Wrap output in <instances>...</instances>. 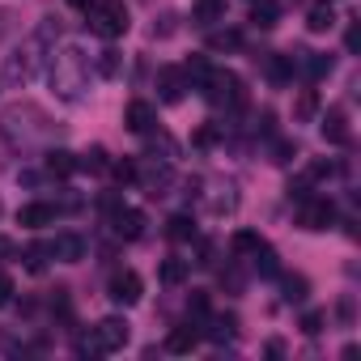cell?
Returning <instances> with one entry per match:
<instances>
[{"label": "cell", "mask_w": 361, "mask_h": 361, "mask_svg": "<svg viewBox=\"0 0 361 361\" xmlns=\"http://www.w3.org/2000/svg\"><path fill=\"white\" fill-rule=\"evenodd\" d=\"M106 166H111V161H106V149H98V145H94L90 153L77 157V170H90V174H102Z\"/></svg>", "instance_id": "obj_31"}, {"label": "cell", "mask_w": 361, "mask_h": 361, "mask_svg": "<svg viewBox=\"0 0 361 361\" xmlns=\"http://www.w3.org/2000/svg\"><path fill=\"white\" fill-rule=\"evenodd\" d=\"M251 264H255V272H259V276H276V272H281V264H276V251H272L268 243H264V247L251 255Z\"/></svg>", "instance_id": "obj_29"}, {"label": "cell", "mask_w": 361, "mask_h": 361, "mask_svg": "<svg viewBox=\"0 0 361 361\" xmlns=\"http://www.w3.org/2000/svg\"><path fill=\"white\" fill-rule=\"evenodd\" d=\"M204 98L213 102V106H226V111H234V106H243L247 102V90H243V77L238 73H230V68H209V77H204Z\"/></svg>", "instance_id": "obj_5"}, {"label": "cell", "mask_w": 361, "mask_h": 361, "mask_svg": "<svg viewBox=\"0 0 361 361\" xmlns=\"http://www.w3.org/2000/svg\"><path fill=\"white\" fill-rule=\"evenodd\" d=\"M47 255H51L47 243H30V247L22 251V264H26L30 272H43V268H47Z\"/></svg>", "instance_id": "obj_28"}, {"label": "cell", "mask_w": 361, "mask_h": 361, "mask_svg": "<svg viewBox=\"0 0 361 361\" xmlns=\"http://www.w3.org/2000/svg\"><path fill=\"white\" fill-rule=\"evenodd\" d=\"M200 344V327L196 323H178V327H170V336H166V348L170 353H192Z\"/></svg>", "instance_id": "obj_17"}, {"label": "cell", "mask_w": 361, "mask_h": 361, "mask_svg": "<svg viewBox=\"0 0 361 361\" xmlns=\"http://www.w3.org/2000/svg\"><path fill=\"white\" fill-rule=\"evenodd\" d=\"M123 73V56L115 51V47H106V51H98V77H106V81H115Z\"/></svg>", "instance_id": "obj_25"}, {"label": "cell", "mask_w": 361, "mask_h": 361, "mask_svg": "<svg viewBox=\"0 0 361 361\" xmlns=\"http://www.w3.org/2000/svg\"><path fill=\"white\" fill-rule=\"evenodd\" d=\"M238 43H243L238 30H213V35H209V51H234Z\"/></svg>", "instance_id": "obj_33"}, {"label": "cell", "mask_w": 361, "mask_h": 361, "mask_svg": "<svg viewBox=\"0 0 361 361\" xmlns=\"http://www.w3.org/2000/svg\"><path fill=\"white\" fill-rule=\"evenodd\" d=\"M51 90H56L64 102L85 98V90H90V56H85L81 47L56 51V60H51Z\"/></svg>", "instance_id": "obj_1"}, {"label": "cell", "mask_w": 361, "mask_h": 361, "mask_svg": "<svg viewBox=\"0 0 361 361\" xmlns=\"http://www.w3.org/2000/svg\"><path fill=\"white\" fill-rule=\"evenodd\" d=\"M192 22H200V26L226 22V0H192Z\"/></svg>", "instance_id": "obj_19"}, {"label": "cell", "mask_w": 361, "mask_h": 361, "mask_svg": "<svg viewBox=\"0 0 361 361\" xmlns=\"http://www.w3.org/2000/svg\"><path fill=\"white\" fill-rule=\"evenodd\" d=\"M43 35H35V39H26L13 56H9V64H5V77L13 81V85H26L35 73H39V64H43Z\"/></svg>", "instance_id": "obj_6"}, {"label": "cell", "mask_w": 361, "mask_h": 361, "mask_svg": "<svg viewBox=\"0 0 361 361\" xmlns=\"http://www.w3.org/2000/svg\"><path fill=\"white\" fill-rule=\"evenodd\" d=\"M314 115H319V98H314V90H302L298 102H293V119L298 123H310Z\"/></svg>", "instance_id": "obj_27"}, {"label": "cell", "mask_w": 361, "mask_h": 361, "mask_svg": "<svg viewBox=\"0 0 361 361\" xmlns=\"http://www.w3.org/2000/svg\"><path fill=\"white\" fill-rule=\"evenodd\" d=\"M170 178H174V170H170V157H157V153H149V166H136V183L157 200V196H166V188H170Z\"/></svg>", "instance_id": "obj_7"}, {"label": "cell", "mask_w": 361, "mask_h": 361, "mask_svg": "<svg viewBox=\"0 0 361 361\" xmlns=\"http://www.w3.org/2000/svg\"><path fill=\"white\" fill-rule=\"evenodd\" d=\"M251 22L259 30H272L281 22V5H276V0H255V5H251Z\"/></svg>", "instance_id": "obj_22"}, {"label": "cell", "mask_w": 361, "mask_h": 361, "mask_svg": "<svg viewBox=\"0 0 361 361\" xmlns=\"http://www.w3.org/2000/svg\"><path fill=\"white\" fill-rule=\"evenodd\" d=\"M276 276H281V272H276ZM281 289H285V302H306V289H310V285H306V276H289V272H285V276H281Z\"/></svg>", "instance_id": "obj_32"}, {"label": "cell", "mask_w": 361, "mask_h": 361, "mask_svg": "<svg viewBox=\"0 0 361 361\" xmlns=\"http://www.w3.org/2000/svg\"><path fill=\"white\" fill-rule=\"evenodd\" d=\"M68 5H77V9H90V5H94V0H68Z\"/></svg>", "instance_id": "obj_41"}, {"label": "cell", "mask_w": 361, "mask_h": 361, "mask_svg": "<svg viewBox=\"0 0 361 361\" xmlns=\"http://www.w3.org/2000/svg\"><path fill=\"white\" fill-rule=\"evenodd\" d=\"M51 221H56V204H47V200H35V204L18 209V226H26V230H43Z\"/></svg>", "instance_id": "obj_13"}, {"label": "cell", "mask_w": 361, "mask_h": 361, "mask_svg": "<svg viewBox=\"0 0 361 361\" xmlns=\"http://www.w3.org/2000/svg\"><path fill=\"white\" fill-rule=\"evenodd\" d=\"M0 132H5L13 145H35V140H47L51 123L39 106H9L5 119H0Z\"/></svg>", "instance_id": "obj_2"}, {"label": "cell", "mask_w": 361, "mask_h": 361, "mask_svg": "<svg viewBox=\"0 0 361 361\" xmlns=\"http://www.w3.org/2000/svg\"><path fill=\"white\" fill-rule=\"evenodd\" d=\"M204 77H209V60H204V56H192V60L183 64V81H188V90H200Z\"/></svg>", "instance_id": "obj_26"}, {"label": "cell", "mask_w": 361, "mask_h": 361, "mask_svg": "<svg viewBox=\"0 0 361 361\" xmlns=\"http://www.w3.org/2000/svg\"><path fill=\"white\" fill-rule=\"evenodd\" d=\"M85 26L98 39H119L128 30V5L123 0H94V5L85 9Z\"/></svg>", "instance_id": "obj_4"}, {"label": "cell", "mask_w": 361, "mask_h": 361, "mask_svg": "<svg viewBox=\"0 0 361 361\" xmlns=\"http://www.w3.org/2000/svg\"><path fill=\"white\" fill-rule=\"evenodd\" d=\"M111 230H115L123 243H136V238L145 234V213H136V209H123V204H119V209L111 213Z\"/></svg>", "instance_id": "obj_11"}, {"label": "cell", "mask_w": 361, "mask_h": 361, "mask_svg": "<svg viewBox=\"0 0 361 361\" xmlns=\"http://www.w3.org/2000/svg\"><path fill=\"white\" fill-rule=\"evenodd\" d=\"M47 174H51V178H68V174H77V153H68V149H51V153H47Z\"/></svg>", "instance_id": "obj_21"}, {"label": "cell", "mask_w": 361, "mask_h": 361, "mask_svg": "<svg viewBox=\"0 0 361 361\" xmlns=\"http://www.w3.org/2000/svg\"><path fill=\"white\" fill-rule=\"evenodd\" d=\"M302 209H298V226L302 230H327L331 221H336V204L331 200H323V196H306V200H298Z\"/></svg>", "instance_id": "obj_8"}, {"label": "cell", "mask_w": 361, "mask_h": 361, "mask_svg": "<svg viewBox=\"0 0 361 361\" xmlns=\"http://www.w3.org/2000/svg\"><path fill=\"white\" fill-rule=\"evenodd\" d=\"M272 153H276L272 161H281V166H285V161H289V157L298 153V145H293V140H276V145H272Z\"/></svg>", "instance_id": "obj_38"}, {"label": "cell", "mask_w": 361, "mask_h": 361, "mask_svg": "<svg viewBox=\"0 0 361 361\" xmlns=\"http://www.w3.org/2000/svg\"><path fill=\"white\" fill-rule=\"evenodd\" d=\"M323 140H327V145H348V140H353V132H348V115H344L340 106H331V111L323 115Z\"/></svg>", "instance_id": "obj_14"}, {"label": "cell", "mask_w": 361, "mask_h": 361, "mask_svg": "<svg viewBox=\"0 0 361 361\" xmlns=\"http://www.w3.org/2000/svg\"><path fill=\"white\" fill-rule=\"evenodd\" d=\"M140 293H145V281H140L132 268L115 272V276H111V285H106V298H111L115 306H136V302H140Z\"/></svg>", "instance_id": "obj_9"}, {"label": "cell", "mask_w": 361, "mask_h": 361, "mask_svg": "<svg viewBox=\"0 0 361 361\" xmlns=\"http://www.w3.org/2000/svg\"><path fill=\"white\" fill-rule=\"evenodd\" d=\"M293 73H298V60H293V56H268V77H272L276 85H289Z\"/></svg>", "instance_id": "obj_24"}, {"label": "cell", "mask_w": 361, "mask_h": 361, "mask_svg": "<svg viewBox=\"0 0 361 361\" xmlns=\"http://www.w3.org/2000/svg\"><path fill=\"white\" fill-rule=\"evenodd\" d=\"M323 323H327V314H323V310H306V314H302V331H306V336H319V331H323Z\"/></svg>", "instance_id": "obj_36"}, {"label": "cell", "mask_w": 361, "mask_h": 361, "mask_svg": "<svg viewBox=\"0 0 361 361\" xmlns=\"http://www.w3.org/2000/svg\"><path fill=\"white\" fill-rule=\"evenodd\" d=\"M183 90H188V81H183V68H161L157 73V98L166 102V106H174L178 98H183Z\"/></svg>", "instance_id": "obj_12"}, {"label": "cell", "mask_w": 361, "mask_h": 361, "mask_svg": "<svg viewBox=\"0 0 361 361\" xmlns=\"http://www.w3.org/2000/svg\"><path fill=\"white\" fill-rule=\"evenodd\" d=\"M128 319H119V314H111V319H102L81 344H77V353L81 357H102V353H119L123 344H128Z\"/></svg>", "instance_id": "obj_3"}, {"label": "cell", "mask_w": 361, "mask_h": 361, "mask_svg": "<svg viewBox=\"0 0 361 361\" xmlns=\"http://www.w3.org/2000/svg\"><path fill=\"white\" fill-rule=\"evenodd\" d=\"M293 60H298V68H306L310 81H319V77L331 73V56H327V51H298Z\"/></svg>", "instance_id": "obj_20"}, {"label": "cell", "mask_w": 361, "mask_h": 361, "mask_svg": "<svg viewBox=\"0 0 361 361\" xmlns=\"http://www.w3.org/2000/svg\"><path fill=\"white\" fill-rule=\"evenodd\" d=\"M217 140V128H200V136H196V145H213Z\"/></svg>", "instance_id": "obj_40"}, {"label": "cell", "mask_w": 361, "mask_h": 361, "mask_svg": "<svg viewBox=\"0 0 361 361\" xmlns=\"http://www.w3.org/2000/svg\"><path fill=\"white\" fill-rule=\"evenodd\" d=\"M123 123H128V132H136V136H149V132L157 128V111H153V102H145V98L128 102V111H123Z\"/></svg>", "instance_id": "obj_10"}, {"label": "cell", "mask_w": 361, "mask_h": 361, "mask_svg": "<svg viewBox=\"0 0 361 361\" xmlns=\"http://www.w3.org/2000/svg\"><path fill=\"white\" fill-rule=\"evenodd\" d=\"M106 170H111V174L119 178V183H123V188H128V183H136V161H111Z\"/></svg>", "instance_id": "obj_35"}, {"label": "cell", "mask_w": 361, "mask_h": 361, "mask_svg": "<svg viewBox=\"0 0 361 361\" xmlns=\"http://www.w3.org/2000/svg\"><path fill=\"white\" fill-rule=\"evenodd\" d=\"M306 26H310V35H327V30L336 26V5H331V0H319V5H310Z\"/></svg>", "instance_id": "obj_18"}, {"label": "cell", "mask_w": 361, "mask_h": 361, "mask_svg": "<svg viewBox=\"0 0 361 361\" xmlns=\"http://www.w3.org/2000/svg\"><path fill=\"white\" fill-rule=\"evenodd\" d=\"M188 272H192V259H161V268H157L161 285H183Z\"/></svg>", "instance_id": "obj_23"}, {"label": "cell", "mask_w": 361, "mask_h": 361, "mask_svg": "<svg viewBox=\"0 0 361 361\" xmlns=\"http://www.w3.org/2000/svg\"><path fill=\"white\" fill-rule=\"evenodd\" d=\"M259 247H264V238H259L255 230H238V234H234V251H238V255H255Z\"/></svg>", "instance_id": "obj_34"}, {"label": "cell", "mask_w": 361, "mask_h": 361, "mask_svg": "<svg viewBox=\"0 0 361 361\" xmlns=\"http://www.w3.org/2000/svg\"><path fill=\"white\" fill-rule=\"evenodd\" d=\"M9 251H13V247H9V238H0V255H9Z\"/></svg>", "instance_id": "obj_42"}, {"label": "cell", "mask_w": 361, "mask_h": 361, "mask_svg": "<svg viewBox=\"0 0 361 361\" xmlns=\"http://www.w3.org/2000/svg\"><path fill=\"white\" fill-rule=\"evenodd\" d=\"M234 336H238L234 314H217V319H209V327H200V340H213V344H230Z\"/></svg>", "instance_id": "obj_16"}, {"label": "cell", "mask_w": 361, "mask_h": 361, "mask_svg": "<svg viewBox=\"0 0 361 361\" xmlns=\"http://www.w3.org/2000/svg\"><path fill=\"white\" fill-rule=\"evenodd\" d=\"M166 234H170L174 243H188V238H196V226H192V217L178 213V217H170V221H166Z\"/></svg>", "instance_id": "obj_30"}, {"label": "cell", "mask_w": 361, "mask_h": 361, "mask_svg": "<svg viewBox=\"0 0 361 361\" xmlns=\"http://www.w3.org/2000/svg\"><path fill=\"white\" fill-rule=\"evenodd\" d=\"M51 247V255L60 259V264H81L85 259V238L81 234H60L56 243H47Z\"/></svg>", "instance_id": "obj_15"}, {"label": "cell", "mask_w": 361, "mask_h": 361, "mask_svg": "<svg viewBox=\"0 0 361 361\" xmlns=\"http://www.w3.org/2000/svg\"><path fill=\"white\" fill-rule=\"evenodd\" d=\"M9 302H13V281L0 272V306H9Z\"/></svg>", "instance_id": "obj_39"}, {"label": "cell", "mask_w": 361, "mask_h": 361, "mask_svg": "<svg viewBox=\"0 0 361 361\" xmlns=\"http://www.w3.org/2000/svg\"><path fill=\"white\" fill-rule=\"evenodd\" d=\"M188 310H192L196 319H209V293H200V289H196V293L188 298Z\"/></svg>", "instance_id": "obj_37"}]
</instances>
